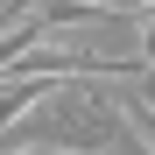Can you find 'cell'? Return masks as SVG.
I'll return each instance as SVG.
<instances>
[{
    "label": "cell",
    "mask_w": 155,
    "mask_h": 155,
    "mask_svg": "<svg viewBox=\"0 0 155 155\" xmlns=\"http://www.w3.org/2000/svg\"><path fill=\"white\" fill-rule=\"evenodd\" d=\"M141 64L155 71V7H141Z\"/></svg>",
    "instance_id": "cell-1"
},
{
    "label": "cell",
    "mask_w": 155,
    "mask_h": 155,
    "mask_svg": "<svg viewBox=\"0 0 155 155\" xmlns=\"http://www.w3.org/2000/svg\"><path fill=\"white\" fill-rule=\"evenodd\" d=\"M106 7H155V0H106Z\"/></svg>",
    "instance_id": "cell-2"
}]
</instances>
